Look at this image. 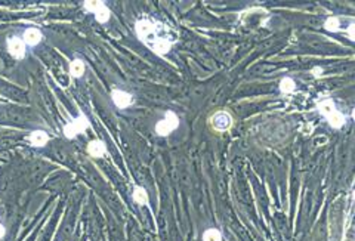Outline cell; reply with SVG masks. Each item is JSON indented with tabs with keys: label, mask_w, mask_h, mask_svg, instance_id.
I'll use <instances>...</instances> for the list:
<instances>
[{
	"label": "cell",
	"mask_w": 355,
	"mask_h": 241,
	"mask_svg": "<svg viewBox=\"0 0 355 241\" xmlns=\"http://www.w3.org/2000/svg\"><path fill=\"white\" fill-rule=\"evenodd\" d=\"M135 31L141 42L157 55L169 54L172 46L178 42V33L169 25L156 19H138L135 24Z\"/></svg>",
	"instance_id": "cell-1"
},
{
	"label": "cell",
	"mask_w": 355,
	"mask_h": 241,
	"mask_svg": "<svg viewBox=\"0 0 355 241\" xmlns=\"http://www.w3.org/2000/svg\"><path fill=\"white\" fill-rule=\"evenodd\" d=\"M317 108H318L320 114L327 120L332 128H335V129L343 128V125L346 122L345 115L337 110V107H336V104L332 98H326L323 101H320L317 104Z\"/></svg>",
	"instance_id": "cell-2"
},
{
	"label": "cell",
	"mask_w": 355,
	"mask_h": 241,
	"mask_svg": "<svg viewBox=\"0 0 355 241\" xmlns=\"http://www.w3.org/2000/svg\"><path fill=\"white\" fill-rule=\"evenodd\" d=\"M90 126V122H89V118L86 117V114L80 112L74 120H71L70 123H67L64 126V135L68 138V139H73L76 138L77 135L86 132Z\"/></svg>",
	"instance_id": "cell-3"
},
{
	"label": "cell",
	"mask_w": 355,
	"mask_h": 241,
	"mask_svg": "<svg viewBox=\"0 0 355 241\" xmlns=\"http://www.w3.org/2000/svg\"><path fill=\"white\" fill-rule=\"evenodd\" d=\"M178 126H179V117H178L173 111H166V115L160 120V122H157L154 130L159 136H167L169 133L176 130Z\"/></svg>",
	"instance_id": "cell-4"
},
{
	"label": "cell",
	"mask_w": 355,
	"mask_h": 241,
	"mask_svg": "<svg viewBox=\"0 0 355 241\" xmlns=\"http://www.w3.org/2000/svg\"><path fill=\"white\" fill-rule=\"evenodd\" d=\"M210 125H212L213 129L218 130V132H225V130H228L232 126V117L225 110L216 111L215 114L210 117Z\"/></svg>",
	"instance_id": "cell-5"
},
{
	"label": "cell",
	"mask_w": 355,
	"mask_h": 241,
	"mask_svg": "<svg viewBox=\"0 0 355 241\" xmlns=\"http://www.w3.org/2000/svg\"><path fill=\"white\" fill-rule=\"evenodd\" d=\"M83 6H85V9L88 12H92L95 15L96 21L101 22V24H105L106 21L110 19V17H111L110 9L105 6L104 2H85Z\"/></svg>",
	"instance_id": "cell-6"
},
{
	"label": "cell",
	"mask_w": 355,
	"mask_h": 241,
	"mask_svg": "<svg viewBox=\"0 0 355 241\" xmlns=\"http://www.w3.org/2000/svg\"><path fill=\"white\" fill-rule=\"evenodd\" d=\"M6 46H8V52L15 59H22L25 56V43L21 37H17V36L9 37L6 42Z\"/></svg>",
	"instance_id": "cell-7"
},
{
	"label": "cell",
	"mask_w": 355,
	"mask_h": 241,
	"mask_svg": "<svg viewBox=\"0 0 355 241\" xmlns=\"http://www.w3.org/2000/svg\"><path fill=\"white\" fill-rule=\"evenodd\" d=\"M111 99H113L114 105L120 110L129 108L133 104V95H130L129 92H124L122 89H113Z\"/></svg>",
	"instance_id": "cell-8"
},
{
	"label": "cell",
	"mask_w": 355,
	"mask_h": 241,
	"mask_svg": "<svg viewBox=\"0 0 355 241\" xmlns=\"http://www.w3.org/2000/svg\"><path fill=\"white\" fill-rule=\"evenodd\" d=\"M43 38V34L39 28H27L24 31V36H22V40L24 43L28 45V46H37Z\"/></svg>",
	"instance_id": "cell-9"
},
{
	"label": "cell",
	"mask_w": 355,
	"mask_h": 241,
	"mask_svg": "<svg viewBox=\"0 0 355 241\" xmlns=\"http://www.w3.org/2000/svg\"><path fill=\"white\" fill-rule=\"evenodd\" d=\"M27 141L33 145V147H43L48 144L49 141V135L45 130H34L27 136Z\"/></svg>",
	"instance_id": "cell-10"
},
{
	"label": "cell",
	"mask_w": 355,
	"mask_h": 241,
	"mask_svg": "<svg viewBox=\"0 0 355 241\" xmlns=\"http://www.w3.org/2000/svg\"><path fill=\"white\" fill-rule=\"evenodd\" d=\"M88 152H89V155H92V157H95V158H101V157L105 155L106 148H105V145H104L102 141L96 139V141L89 142V145H88Z\"/></svg>",
	"instance_id": "cell-11"
},
{
	"label": "cell",
	"mask_w": 355,
	"mask_h": 241,
	"mask_svg": "<svg viewBox=\"0 0 355 241\" xmlns=\"http://www.w3.org/2000/svg\"><path fill=\"white\" fill-rule=\"evenodd\" d=\"M132 195H133V200H135L138 204L148 206V194H147V191L142 188V186H135Z\"/></svg>",
	"instance_id": "cell-12"
},
{
	"label": "cell",
	"mask_w": 355,
	"mask_h": 241,
	"mask_svg": "<svg viewBox=\"0 0 355 241\" xmlns=\"http://www.w3.org/2000/svg\"><path fill=\"white\" fill-rule=\"evenodd\" d=\"M85 73V62L82 59H74L73 62L70 64V74L73 75L74 78L82 77Z\"/></svg>",
	"instance_id": "cell-13"
},
{
	"label": "cell",
	"mask_w": 355,
	"mask_h": 241,
	"mask_svg": "<svg viewBox=\"0 0 355 241\" xmlns=\"http://www.w3.org/2000/svg\"><path fill=\"white\" fill-rule=\"evenodd\" d=\"M295 88H296V85H295V82H293L290 77L283 78L281 82H280V91L283 93H292L295 91Z\"/></svg>",
	"instance_id": "cell-14"
},
{
	"label": "cell",
	"mask_w": 355,
	"mask_h": 241,
	"mask_svg": "<svg viewBox=\"0 0 355 241\" xmlns=\"http://www.w3.org/2000/svg\"><path fill=\"white\" fill-rule=\"evenodd\" d=\"M203 241H222V235H221V232L218 229L210 228V229L204 231Z\"/></svg>",
	"instance_id": "cell-15"
},
{
	"label": "cell",
	"mask_w": 355,
	"mask_h": 241,
	"mask_svg": "<svg viewBox=\"0 0 355 241\" xmlns=\"http://www.w3.org/2000/svg\"><path fill=\"white\" fill-rule=\"evenodd\" d=\"M324 28H326L327 31H337V30L340 28V19L336 18V17H330V18H327L326 22H324Z\"/></svg>",
	"instance_id": "cell-16"
},
{
	"label": "cell",
	"mask_w": 355,
	"mask_h": 241,
	"mask_svg": "<svg viewBox=\"0 0 355 241\" xmlns=\"http://www.w3.org/2000/svg\"><path fill=\"white\" fill-rule=\"evenodd\" d=\"M346 36H348L351 40H355V24H351V25L346 28Z\"/></svg>",
	"instance_id": "cell-17"
},
{
	"label": "cell",
	"mask_w": 355,
	"mask_h": 241,
	"mask_svg": "<svg viewBox=\"0 0 355 241\" xmlns=\"http://www.w3.org/2000/svg\"><path fill=\"white\" fill-rule=\"evenodd\" d=\"M5 234H6V229H5V226L2 223H0V238H3Z\"/></svg>",
	"instance_id": "cell-18"
},
{
	"label": "cell",
	"mask_w": 355,
	"mask_h": 241,
	"mask_svg": "<svg viewBox=\"0 0 355 241\" xmlns=\"http://www.w3.org/2000/svg\"><path fill=\"white\" fill-rule=\"evenodd\" d=\"M352 118L355 120V108H354V111H352Z\"/></svg>",
	"instance_id": "cell-19"
},
{
	"label": "cell",
	"mask_w": 355,
	"mask_h": 241,
	"mask_svg": "<svg viewBox=\"0 0 355 241\" xmlns=\"http://www.w3.org/2000/svg\"><path fill=\"white\" fill-rule=\"evenodd\" d=\"M354 200H355V191H354Z\"/></svg>",
	"instance_id": "cell-20"
}]
</instances>
